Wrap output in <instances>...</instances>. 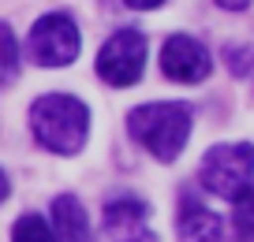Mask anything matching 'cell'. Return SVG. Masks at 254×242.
<instances>
[{"label":"cell","mask_w":254,"mask_h":242,"mask_svg":"<svg viewBox=\"0 0 254 242\" xmlns=\"http://www.w3.org/2000/svg\"><path fill=\"white\" fill-rule=\"evenodd\" d=\"M190 123H194V112L183 101H153L142 108H131L127 116V131L138 145H146L157 160H176L187 145Z\"/></svg>","instance_id":"6da1fadb"},{"label":"cell","mask_w":254,"mask_h":242,"mask_svg":"<svg viewBox=\"0 0 254 242\" xmlns=\"http://www.w3.org/2000/svg\"><path fill=\"white\" fill-rule=\"evenodd\" d=\"M30 131L53 153H79L90 131V112L71 94H45L30 104Z\"/></svg>","instance_id":"7a4b0ae2"},{"label":"cell","mask_w":254,"mask_h":242,"mask_svg":"<svg viewBox=\"0 0 254 242\" xmlns=\"http://www.w3.org/2000/svg\"><path fill=\"white\" fill-rule=\"evenodd\" d=\"M198 183L209 190V194L236 201V197L254 183V145L251 142H224V145H213L206 156H202Z\"/></svg>","instance_id":"3957f363"},{"label":"cell","mask_w":254,"mask_h":242,"mask_svg":"<svg viewBox=\"0 0 254 242\" xmlns=\"http://www.w3.org/2000/svg\"><path fill=\"white\" fill-rule=\"evenodd\" d=\"M30 56L34 63L41 67H67V63L79 56V26H75L71 15H64V11H53V15H41L30 30Z\"/></svg>","instance_id":"277c9868"},{"label":"cell","mask_w":254,"mask_h":242,"mask_svg":"<svg viewBox=\"0 0 254 242\" xmlns=\"http://www.w3.org/2000/svg\"><path fill=\"white\" fill-rule=\"evenodd\" d=\"M146 67V38L138 30H116L97 52V75L109 86H135Z\"/></svg>","instance_id":"5b68a950"},{"label":"cell","mask_w":254,"mask_h":242,"mask_svg":"<svg viewBox=\"0 0 254 242\" xmlns=\"http://www.w3.org/2000/svg\"><path fill=\"white\" fill-rule=\"evenodd\" d=\"M150 209L138 197H112L101 212V242H157L146 224Z\"/></svg>","instance_id":"8992f818"},{"label":"cell","mask_w":254,"mask_h":242,"mask_svg":"<svg viewBox=\"0 0 254 242\" xmlns=\"http://www.w3.org/2000/svg\"><path fill=\"white\" fill-rule=\"evenodd\" d=\"M209 52L202 48V41L187 38V34H172L161 48V71H165L172 82H183V86H194L209 75Z\"/></svg>","instance_id":"52a82bcc"},{"label":"cell","mask_w":254,"mask_h":242,"mask_svg":"<svg viewBox=\"0 0 254 242\" xmlns=\"http://www.w3.org/2000/svg\"><path fill=\"white\" fill-rule=\"evenodd\" d=\"M53 235L60 242H90V224H86L79 197L60 194L53 201Z\"/></svg>","instance_id":"ba28073f"},{"label":"cell","mask_w":254,"mask_h":242,"mask_svg":"<svg viewBox=\"0 0 254 242\" xmlns=\"http://www.w3.org/2000/svg\"><path fill=\"white\" fill-rule=\"evenodd\" d=\"M224 231L221 216L202 205H183V216H180V242H217Z\"/></svg>","instance_id":"9c48e42d"},{"label":"cell","mask_w":254,"mask_h":242,"mask_svg":"<svg viewBox=\"0 0 254 242\" xmlns=\"http://www.w3.org/2000/svg\"><path fill=\"white\" fill-rule=\"evenodd\" d=\"M19 75V41L8 23H0V86H8Z\"/></svg>","instance_id":"30bf717a"},{"label":"cell","mask_w":254,"mask_h":242,"mask_svg":"<svg viewBox=\"0 0 254 242\" xmlns=\"http://www.w3.org/2000/svg\"><path fill=\"white\" fill-rule=\"evenodd\" d=\"M232 224H236V231H239V239H243V242H254V183L236 197Z\"/></svg>","instance_id":"8fae6325"},{"label":"cell","mask_w":254,"mask_h":242,"mask_svg":"<svg viewBox=\"0 0 254 242\" xmlns=\"http://www.w3.org/2000/svg\"><path fill=\"white\" fill-rule=\"evenodd\" d=\"M11 242H56V235H53V227L45 224L41 216H23V220H15V227H11Z\"/></svg>","instance_id":"7c38bea8"},{"label":"cell","mask_w":254,"mask_h":242,"mask_svg":"<svg viewBox=\"0 0 254 242\" xmlns=\"http://www.w3.org/2000/svg\"><path fill=\"white\" fill-rule=\"evenodd\" d=\"M224 60L232 63V71H236V75H247V67H251L254 63V45H243V48H224Z\"/></svg>","instance_id":"4fadbf2b"},{"label":"cell","mask_w":254,"mask_h":242,"mask_svg":"<svg viewBox=\"0 0 254 242\" xmlns=\"http://www.w3.org/2000/svg\"><path fill=\"white\" fill-rule=\"evenodd\" d=\"M127 8H138V11H150V8H161L165 0H124Z\"/></svg>","instance_id":"5bb4252c"},{"label":"cell","mask_w":254,"mask_h":242,"mask_svg":"<svg viewBox=\"0 0 254 242\" xmlns=\"http://www.w3.org/2000/svg\"><path fill=\"white\" fill-rule=\"evenodd\" d=\"M217 4H221V8H228V11H243L251 0H217Z\"/></svg>","instance_id":"9a60e30c"},{"label":"cell","mask_w":254,"mask_h":242,"mask_svg":"<svg viewBox=\"0 0 254 242\" xmlns=\"http://www.w3.org/2000/svg\"><path fill=\"white\" fill-rule=\"evenodd\" d=\"M8 190H11V183H8V175L0 172V201H4V197H8Z\"/></svg>","instance_id":"2e32d148"}]
</instances>
